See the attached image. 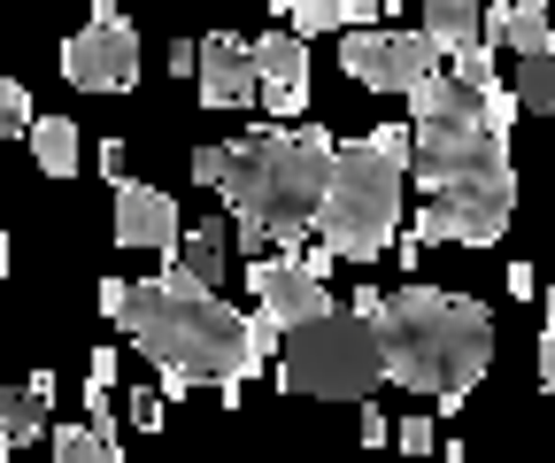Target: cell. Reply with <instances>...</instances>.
Returning <instances> with one entry per match:
<instances>
[{
    "mask_svg": "<svg viewBox=\"0 0 555 463\" xmlns=\"http://www.w3.org/2000/svg\"><path fill=\"white\" fill-rule=\"evenodd\" d=\"M409 178L425 185V209L409 224L425 247H494L509 232V131L486 124V86L448 78V62L409 93Z\"/></svg>",
    "mask_w": 555,
    "mask_h": 463,
    "instance_id": "1",
    "label": "cell"
},
{
    "mask_svg": "<svg viewBox=\"0 0 555 463\" xmlns=\"http://www.w3.org/2000/svg\"><path fill=\"white\" fill-rule=\"evenodd\" d=\"M124 340L163 371L170 394L193 386V378H208V386H224V402H240V386L270 363L255 317L232 309L217 286H193V279H178V271L131 286V301H124Z\"/></svg>",
    "mask_w": 555,
    "mask_h": 463,
    "instance_id": "2",
    "label": "cell"
},
{
    "mask_svg": "<svg viewBox=\"0 0 555 463\" xmlns=\"http://www.w3.org/2000/svg\"><path fill=\"white\" fill-rule=\"evenodd\" d=\"M371 324L386 340V378L409 394H433L440 410H463V394L494 371V309L478 294L401 286V294H378Z\"/></svg>",
    "mask_w": 555,
    "mask_h": 463,
    "instance_id": "3",
    "label": "cell"
},
{
    "mask_svg": "<svg viewBox=\"0 0 555 463\" xmlns=\"http://www.w3.org/2000/svg\"><path fill=\"white\" fill-rule=\"evenodd\" d=\"M332 131L324 124H262L247 140L224 147V178L217 193L232 202V217H262L278 232V247H294L317 232V209H324V178H332Z\"/></svg>",
    "mask_w": 555,
    "mask_h": 463,
    "instance_id": "4",
    "label": "cell"
},
{
    "mask_svg": "<svg viewBox=\"0 0 555 463\" xmlns=\"http://www.w3.org/2000/svg\"><path fill=\"white\" fill-rule=\"evenodd\" d=\"M401 178H409V124H378V131H363V140H339L317 232L347 262L393 255V240H401Z\"/></svg>",
    "mask_w": 555,
    "mask_h": 463,
    "instance_id": "5",
    "label": "cell"
},
{
    "mask_svg": "<svg viewBox=\"0 0 555 463\" xmlns=\"http://www.w3.org/2000/svg\"><path fill=\"white\" fill-rule=\"evenodd\" d=\"M386 378V340L363 309H324L286 333L278 386L286 394H324V402H371Z\"/></svg>",
    "mask_w": 555,
    "mask_h": 463,
    "instance_id": "6",
    "label": "cell"
},
{
    "mask_svg": "<svg viewBox=\"0 0 555 463\" xmlns=\"http://www.w3.org/2000/svg\"><path fill=\"white\" fill-rule=\"evenodd\" d=\"M440 47L425 39V24H416V31H371V24H347L339 31V70L347 78H356V86H371V93H416V86H425L433 70H440Z\"/></svg>",
    "mask_w": 555,
    "mask_h": 463,
    "instance_id": "7",
    "label": "cell"
},
{
    "mask_svg": "<svg viewBox=\"0 0 555 463\" xmlns=\"http://www.w3.org/2000/svg\"><path fill=\"white\" fill-rule=\"evenodd\" d=\"M62 78L78 86V93H131L139 86V31L124 16L69 31L62 39Z\"/></svg>",
    "mask_w": 555,
    "mask_h": 463,
    "instance_id": "8",
    "label": "cell"
},
{
    "mask_svg": "<svg viewBox=\"0 0 555 463\" xmlns=\"http://www.w3.org/2000/svg\"><path fill=\"white\" fill-rule=\"evenodd\" d=\"M247 294H255V309H270L278 324H286V333H294V324H309V317H324L332 309V294H324V279H309L301 271V262L294 255H247Z\"/></svg>",
    "mask_w": 555,
    "mask_h": 463,
    "instance_id": "9",
    "label": "cell"
},
{
    "mask_svg": "<svg viewBox=\"0 0 555 463\" xmlns=\"http://www.w3.org/2000/svg\"><path fill=\"white\" fill-rule=\"evenodd\" d=\"M255 78H262V108L278 124H301L309 116V39L286 24V31H262L255 39Z\"/></svg>",
    "mask_w": 555,
    "mask_h": 463,
    "instance_id": "10",
    "label": "cell"
},
{
    "mask_svg": "<svg viewBox=\"0 0 555 463\" xmlns=\"http://www.w3.org/2000/svg\"><path fill=\"white\" fill-rule=\"evenodd\" d=\"M178 202L163 185H139V178H116V247H155V255H178Z\"/></svg>",
    "mask_w": 555,
    "mask_h": 463,
    "instance_id": "11",
    "label": "cell"
},
{
    "mask_svg": "<svg viewBox=\"0 0 555 463\" xmlns=\"http://www.w3.org/2000/svg\"><path fill=\"white\" fill-rule=\"evenodd\" d=\"M201 101L208 108H247V101H262V78H255V47H240V39H224V31H208L201 39Z\"/></svg>",
    "mask_w": 555,
    "mask_h": 463,
    "instance_id": "12",
    "label": "cell"
},
{
    "mask_svg": "<svg viewBox=\"0 0 555 463\" xmlns=\"http://www.w3.org/2000/svg\"><path fill=\"white\" fill-rule=\"evenodd\" d=\"M232 255H240V240H232V224H193L185 240H178V255H170V271L178 279H193V286H217L224 294V279H232Z\"/></svg>",
    "mask_w": 555,
    "mask_h": 463,
    "instance_id": "13",
    "label": "cell"
},
{
    "mask_svg": "<svg viewBox=\"0 0 555 463\" xmlns=\"http://www.w3.org/2000/svg\"><path fill=\"white\" fill-rule=\"evenodd\" d=\"M425 39H433L440 54L478 47V39H486V0H425Z\"/></svg>",
    "mask_w": 555,
    "mask_h": 463,
    "instance_id": "14",
    "label": "cell"
},
{
    "mask_svg": "<svg viewBox=\"0 0 555 463\" xmlns=\"http://www.w3.org/2000/svg\"><path fill=\"white\" fill-rule=\"evenodd\" d=\"M24 140H31V163H39L47 178H69V170L86 163V147H78V124H69V116H31V131H24Z\"/></svg>",
    "mask_w": 555,
    "mask_h": 463,
    "instance_id": "15",
    "label": "cell"
},
{
    "mask_svg": "<svg viewBox=\"0 0 555 463\" xmlns=\"http://www.w3.org/2000/svg\"><path fill=\"white\" fill-rule=\"evenodd\" d=\"M494 47H509V54L555 47V16H547V0H509V24H502V39H494Z\"/></svg>",
    "mask_w": 555,
    "mask_h": 463,
    "instance_id": "16",
    "label": "cell"
},
{
    "mask_svg": "<svg viewBox=\"0 0 555 463\" xmlns=\"http://www.w3.org/2000/svg\"><path fill=\"white\" fill-rule=\"evenodd\" d=\"M517 101L532 108V116H555V47H532V54H517Z\"/></svg>",
    "mask_w": 555,
    "mask_h": 463,
    "instance_id": "17",
    "label": "cell"
},
{
    "mask_svg": "<svg viewBox=\"0 0 555 463\" xmlns=\"http://www.w3.org/2000/svg\"><path fill=\"white\" fill-rule=\"evenodd\" d=\"M0 425H9V440L24 448V440H39V433H47V402H39L31 386H16V394H0Z\"/></svg>",
    "mask_w": 555,
    "mask_h": 463,
    "instance_id": "18",
    "label": "cell"
},
{
    "mask_svg": "<svg viewBox=\"0 0 555 463\" xmlns=\"http://www.w3.org/2000/svg\"><path fill=\"white\" fill-rule=\"evenodd\" d=\"M24 131H31V86L0 78V140H24Z\"/></svg>",
    "mask_w": 555,
    "mask_h": 463,
    "instance_id": "19",
    "label": "cell"
},
{
    "mask_svg": "<svg viewBox=\"0 0 555 463\" xmlns=\"http://www.w3.org/2000/svg\"><path fill=\"white\" fill-rule=\"evenodd\" d=\"M448 78H463V86H494V39L455 47V54H448Z\"/></svg>",
    "mask_w": 555,
    "mask_h": 463,
    "instance_id": "20",
    "label": "cell"
},
{
    "mask_svg": "<svg viewBox=\"0 0 555 463\" xmlns=\"http://www.w3.org/2000/svg\"><path fill=\"white\" fill-rule=\"evenodd\" d=\"M54 455H62V463H93V455L108 463V440H101L93 425H62V433H54Z\"/></svg>",
    "mask_w": 555,
    "mask_h": 463,
    "instance_id": "21",
    "label": "cell"
},
{
    "mask_svg": "<svg viewBox=\"0 0 555 463\" xmlns=\"http://www.w3.org/2000/svg\"><path fill=\"white\" fill-rule=\"evenodd\" d=\"M124 402H131V425H139V433H155V425L170 417V386H131Z\"/></svg>",
    "mask_w": 555,
    "mask_h": 463,
    "instance_id": "22",
    "label": "cell"
},
{
    "mask_svg": "<svg viewBox=\"0 0 555 463\" xmlns=\"http://www.w3.org/2000/svg\"><path fill=\"white\" fill-rule=\"evenodd\" d=\"M286 24H294L301 39H317V31H339V16H332V9H317V0H286Z\"/></svg>",
    "mask_w": 555,
    "mask_h": 463,
    "instance_id": "23",
    "label": "cell"
},
{
    "mask_svg": "<svg viewBox=\"0 0 555 463\" xmlns=\"http://www.w3.org/2000/svg\"><path fill=\"white\" fill-rule=\"evenodd\" d=\"M86 425L108 440V463H116V455H124V433H116V410H108V394H86Z\"/></svg>",
    "mask_w": 555,
    "mask_h": 463,
    "instance_id": "24",
    "label": "cell"
},
{
    "mask_svg": "<svg viewBox=\"0 0 555 463\" xmlns=\"http://www.w3.org/2000/svg\"><path fill=\"white\" fill-rule=\"evenodd\" d=\"M317 9H332V16H339V31H347V24H378L386 0H317Z\"/></svg>",
    "mask_w": 555,
    "mask_h": 463,
    "instance_id": "25",
    "label": "cell"
},
{
    "mask_svg": "<svg viewBox=\"0 0 555 463\" xmlns=\"http://www.w3.org/2000/svg\"><path fill=\"white\" fill-rule=\"evenodd\" d=\"M232 240H240V255H262V247H270L278 232H270L262 217H232Z\"/></svg>",
    "mask_w": 555,
    "mask_h": 463,
    "instance_id": "26",
    "label": "cell"
},
{
    "mask_svg": "<svg viewBox=\"0 0 555 463\" xmlns=\"http://www.w3.org/2000/svg\"><path fill=\"white\" fill-rule=\"evenodd\" d=\"M401 448H409V455H433V448H440L433 417H401Z\"/></svg>",
    "mask_w": 555,
    "mask_h": 463,
    "instance_id": "27",
    "label": "cell"
},
{
    "mask_svg": "<svg viewBox=\"0 0 555 463\" xmlns=\"http://www.w3.org/2000/svg\"><path fill=\"white\" fill-rule=\"evenodd\" d=\"M163 62H170V78H193V70H201V39H170Z\"/></svg>",
    "mask_w": 555,
    "mask_h": 463,
    "instance_id": "28",
    "label": "cell"
},
{
    "mask_svg": "<svg viewBox=\"0 0 555 463\" xmlns=\"http://www.w3.org/2000/svg\"><path fill=\"white\" fill-rule=\"evenodd\" d=\"M93 163H101L108 178H131V147H124V140H101V147H93Z\"/></svg>",
    "mask_w": 555,
    "mask_h": 463,
    "instance_id": "29",
    "label": "cell"
},
{
    "mask_svg": "<svg viewBox=\"0 0 555 463\" xmlns=\"http://www.w3.org/2000/svg\"><path fill=\"white\" fill-rule=\"evenodd\" d=\"M124 301H131V279H101V317L124 324Z\"/></svg>",
    "mask_w": 555,
    "mask_h": 463,
    "instance_id": "30",
    "label": "cell"
},
{
    "mask_svg": "<svg viewBox=\"0 0 555 463\" xmlns=\"http://www.w3.org/2000/svg\"><path fill=\"white\" fill-rule=\"evenodd\" d=\"M116 386V348H93V371H86V394H108Z\"/></svg>",
    "mask_w": 555,
    "mask_h": 463,
    "instance_id": "31",
    "label": "cell"
},
{
    "mask_svg": "<svg viewBox=\"0 0 555 463\" xmlns=\"http://www.w3.org/2000/svg\"><path fill=\"white\" fill-rule=\"evenodd\" d=\"M502 286H509L517 301H532V294H540V271H532V262H509V271H502Z\"/></svg>",
    "mask_w": 555,
    "mask_h": 463,
    "instance_id": "32",
    "label": "cell"
},
{
    "mask_svg": "<svg viewBox=\"0 0 555 463\" xmlns=\"http://www.w3.org/2000/svg\"><path fill=\"white\" fill-rule=\"evenodd\" d=\"M193 178L217 185V178H224V147H201V155H193Z\"/></svg>",
    "mask_w": 555,
    "mask_h": 463,
    "instance_id": "33",
    "label": "cell"
},
{
    "mask_svg": "<svg viewBox=\"0 0 555 463\" xmlns=\"http://www.w3.org/2000/svg\"><path fill=\"white\" fill-rule=\"evenodd\" d=\"M363 440H371V448H378V440H393V425H386V410H378V402H363Z\"/></svg>",
    "mask_w": 555,
    "mask_h": 463,
    "instance_id": "34",
    "label": "cell"
},
{
    "mask_svg": "<svg viewBox=\"0 0 555 463\" xmlns=\"http://www.w3.org/2000/svg\"><path fill=\"white\" fill-rule=\"evenodd\" d=\"M540 386L555 394V324H547V333H540Z\"/></svg>",
    "mask_w": 555,
    "mask_h": 463,
    "instance_id": "35",
    "label": "cell"
},
{
    "mask_svg": "<svg viewBox=\"0 0 555 463\" xmlns=\"http://www.w3.org/2000/svg\"><path fill=\"white\" fill-rule=\"evenodd\" d=\"M108 16H124V0H93V24H108Z\"/></svg>",
    "mask_w": 555,
    "mask_h": 463,
    "instance_id": "36",
    "label": "cell"
},
{
    "mask_svg": "<svg viewBox=\"0 0 555 463\" xmlns=\"http://www.w3.org/2000/svg\"><path fill=\"white\" fill-rule=\"evenodd\" d=\"M9 262H16V247H9V232H0V279H9Z\"/></svg>",
    "mask_w": 555,
    "mask_h": 463,
    "instance_id": "37",
    "label": "cell"
},
{
    "mask_svg": "<svg viewBox=\"0 0 555 463\" xmlns=\"http://www.w3.org/2000/svg\"><path fill=\"white\" fill-rule=\"evenodd\" d=\"M540 309H547V324H555V286H547V294H540Z\"/></svg>",
    "mask_w": 555,
    "mask_h": 463,
    "instance_id": "38",
    "label": "cell"
},
{
    "mask_svg": "<svg viewBox=\"0 0 555 463\" xmlns=\"http://www.w3.org/2000/svg\"><path fill=\"white\" fill-rule=\"evenodd\" d=\"M9 448H16V440H9V425H0V455H9Z\"/></svg>",
    "mask_w": 555,
    "mask_h": 463,
    "instance_id": "39",
    "label": "cell"
},
{
    "mask_svg": "<svg viewBox=\"0 0 555 463\" xmlns=\"http://www.w3.org/2000/svg\"><path fill=\"white\" fill-rule=\"evenodd\" d=\"M386 9H393V16H401V9H409V0H386Z\"/></svg>",
    "mask_w": 555,
    "mask_h": 463,
    "instance_id": "40",
    "label": "cell"
},
{
    "mask_svg": "<svg viewBox=\"0 0 555 463\" xmlns=\"http://www.w3.org/2000/svg\"><path fill=\"white\" fill-rule=\"evenodd\" d=\"M278 16H286V0H278Z\"/></svg>",
    "mask_w": 555,
    "mask_h": 463,
    "instance_id": "41",
    "label": "cell"
},
{
    "mask_svg": "<svg viewBox=\"0 0 555 463\" xmlns=\"http://www.w3.org/2000/svg\"><path fill=\"white\" fill-rule=\"evenodd\" d=\"M0 39H9V24H0Z\"/></svg>",
    "mask_w": 555,
    "mask_h": 463,
    "instance_id": "42",
    "label": "cell"
},
{
    "mask_svg": "<svg viewBox=\"0 0 555 463\" xmlns=\"http://www.w3.org/2000/svg\"><path fill=\"white\" fill-rule=\"evenodd\" d=\"M486 9H494V0H486Z\"/></svg>",
    "mask_w": 555,
    "mask_h": 463,
    "instance_id": "43",
    "label": "cell"
}]
</instances>
